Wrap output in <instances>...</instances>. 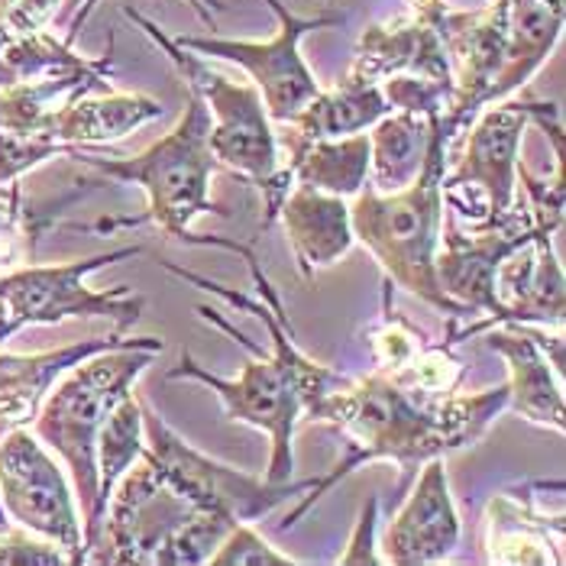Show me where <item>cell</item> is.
<instances>
[{"label": "cell", "mask_w": 566, "mask_h": 566, "mask_svg": "<svg viewBox=\"0 0 566 566\" xmlns=\"http://www.w3.org/2000/svg\"><path fill=\"white\" fill-rule=\"evenodd\" d=\"M282 159L295 185H307L324 195L356 198L369 181V136L353 133L337 139L279 143Z\"/></svg>", "instance_id": "22"}, {"label": "cell", "mask_w": 566, "mask_h": 566, "mask_svg": "<svg viewBox=\"0 0 566 566\" xmlns=\"http://www.w3.org/2000/svg\"><path fill=\"white\" fill-rule=\"evenodd\" d=\"M124 13L169 55V62L185 78V87H191L205 101V107L211 114L208 146H211L214 163H223L227 169L243 175L247 181H253L260 188L262 201H265L262 230L272 227L279 220V208H282V201L295 181H292L289 166L282 163L279 133L272 130L260 87L223 78L201 55H195L191 49H181L172 36H166L139 10L124 7Z\"/></svg>", "instance_id": "6"}, {"label": "cell", "mask_w": 566, "mask_h": 566, "mask_svg": "<svg viewBox=\"0 0 566 566\" xmlns=\"http://www.w3.org/2000/svg\"><path fill=\"white\" fill-rule=\"evenodd\" d=\"M0 509L7 522L59 544L72 566L85 564L78 502L30 428H13L0 437Z\"/></svg>", "instance_id": "10"}, {"label": "cell", "mask_w": 566, "mask_h": 566, "mask_svg": "<svg viewBox=\"0 0 566 566\" xmlns=\"http://www.w3.org/2000/svg\"><path fill=\"white\" fill-rule=\"evenodd\" d=\"M453 139L457 133L443 124V117H437L421 175L392 195H382L366 181L349 205V223L353 237L382 265L386 282L418 295L440 314L467 317L473 311L457 305L437 282V250L443 233V175Z\"/></svg>", "instance_id": "3"}, {"label": "cell", "mask_w": 566, "mask_h": 566, "mask_svg": "<svg viewBox=\"0 0 566 566\" xmlns=\"http://www.w3.org/2000/svg\"><path fill=\"white\" fill-rule=\"evenodd\" d=\"M411 3V10H415V17H424V20H443V13H447V0H408Z\"/></svg>", "instance_id": "31"}, {"label": "cell", "mask_w": 566, "mask_h": 566, "mask_svg": "<svg viewBox=\"0 0 566 566\" xmlns=\"http://www.w3.org/2000/svg\"><path fill=\"white\" fill-rule=\"evenodd\" d=\"M45 227H52V218L27 208L20 181L0 188V275L33 262L36 240Z\"/></svg>", "instance_id": "25"}, {"label": "cell", "mask_w": 566, "mask_h": 566, "mask_svg": "<svg viewBox=\"0 0 566 566\" xmlns=\"http://www.w3.org/2000/svg\"><path fill=\"white\" fill-rule=\"evenodd\" d=\"M489 560L492 564L522 566H560L564 564V515H541L534 509V495L499 492L489 502Z\"/></svg>", "instance_id": "19"}, {"label": "cell", "mask_w": 566, "mask_h": 566, "mask_svg": "<svg viewBox=\"0 0 566 566\" xmlns=\"http://www.w3.org/2000/svg\"><path fill=\"white\" fill-rule=\"evenodd\" d=\"M392 114L386 91L379 82H369L356 72L331 91H317L305 107L285 124L279 143H311V139H337L366 133L376 120Z\"/></svg>", "instance_id": "20"}, {"label": "cell", "mask_w": 566, "mask_h": 566, "mask_svg": "<svg viewBox=\"0 0 566 566\" xmlns=\"http://www.w3.org/2000/svg\"><path fill=\"white\" fill-rule=\"evenodd\" d=\"M143 247H120L87 260L62 265H20L0 275V344L30 324H59L65 317H107L117 331H127L143 314V295H133L127 285L94 292L85 279L91 272L139 256Z\"/></svg>", "instance_id": "8"}, {"label": "cell", "mask_w": 566, "mask_h": 566, "mask_svg": "<svg viewBox=\"0 0 566 566\" xmlns=\"http://www.w3.org/2000/svg\"><path fill=\"white\" fill-rule=\"evenodd\" d=\"M554 104L547 101H499L482 107L470 143L453 172L443 175V195L480 191L482 223H499L518 201V153L527 124H534Z\"/></svg>", "instance_id": "11"}, {"label": "cell", "mask_w": 566, "mask_h": 566, "mask_svg": "<svg viewBox=\"0 0 566 566\" xmlns=\"http://www.w3.org/2000/svg\"><path fill=\"white\" fill-rule=\"evenodd\" d=\"M139 405H143V431H146V447L139 457L195 512L220 515L230 522H256L272 515L285 499L305 495L314 482H265L262 476H250L243 470L218 463L201 450H195L185 437L175 434L143 398Z\"/></svg>", "instance_id": "7"}, {"label": "cell", "mask_w": 566, "mask_h": 566, "mask_svg": "<svg viewBox=\"0 0 566 566\" xmlns=\"http://www.w3.org/2000/svg\"><path fill=\"white\" fill-rule=\"evenodd\" d=\"M55 7H59V0H10V3H3V17H7V27L13 36H27V33L45 30Z\"/></svg>", "instance_id": "30"}, {"label": "cell", "mask_w": 566, "mask_h": 566, "mask_svg": "<svg viewBox=\"0 0 566 566\" xmlns=\"http://www.w3.org/2000/svg\"><path fill=\"white\" fill-rule=\"evenodd\" d=\"M139 337L124 340L114 337H91L69 347L45 349V353H0V437L13 428H30L49 389L87 356L104 349L127 347Z\"/></svg>", "instance_id": "16"}, {"label": "cell", "mask_w": 566, "mask_h": 566, "mask_svg": "<svg viewBox=\"0 0 566 566\" xmlns=\"http://www.w3.org/2000/svg\"><path fill=\"white\" fill-rule=\"evenodd\" d=\"M505 408L509 386L476 395H428L379 369L369 376H347L305 415L307 421L340 434L344 457L331 467V473L311 482L302 502L279 527H295L314 509V502L373 460H392L401 470L398 485H408L421 463L476 443Z\"/></svg>", "instance_id": "2"}, {"label": "cell", "mask_w": 566, "mask_h": 566, "mask_svg": "<svg viewBox=\"0 0 566 566\" xmlns=\"http://www.w3.org/2000/svg\"><path fill=\"white\" fill-rule=\"evenodd\" d=\"M349 72L369 82L411 75V78L443 87L453 101V69H450V55L443 45L440 20L434 23V20L411 13L405 20L369 27L359 40Z\"/></svg>", "instance_id": "14"}, {"label": "cell", "mask_w": 566, "mask_h": 566, "mask_svg": "<svg viewBox=\"0 0 566 566\" xmlns=\"http://www.w3.org/2000/svg\"><path fill=\"white\" fill-rule=\"evenodd\" d=\"M185 101H188V107L172 130L136 156H91L82 149L72 156L75 163H82V166L111 178V181L136 185L146 191V214H139V218H104L91 227H78V230L114 233V230H127V227L156 223L169 240L185 243V237L191 233L188 227L195 218H201V214L227 218V211L218 208L208 195L211 172H214V156L208 146L211 114L191 87H188Z\"/></svg>", "instance_id": "5"}, {"label": "cell", "mask_w": 566, "mask_h": 566, "mask_svg": "<svg viewBox=\"0 0 566 566\" xmlns=\"http://www.w3.org/2000/svg\"><path fill=\"white\" fill-rule=\"evenodd\" d=\"M166 107L146 94H111L104 91L101 97L82 94L72 104L52 111L40 124L36 136L59 143V146H97V143H114L127 133L146 127L149 120H159Z\"/></svg>", "instance_id": "18"}, {"label": "cell", "mask_w": 566, "mask_h": 566, "mask_svg": "<svg viewBox=\"0 0 566 566\" xmlns=\"http://www.w3.org/2000/svg\"><path fill=\"white\" fill-rule=\"evenodd\" d=\"M13 40V33H10V27H7V17H3V3H0V52H3V45Z\"/></svg>", "instance_id": "32"}, {"label": "cell", "mask_w": 566, "mask_h": 566, "mask_svg": "<svg viewBox=\"0 0 566 566\" xmlns=\"http://www.w3.org/2000/svg\"><path fill=\"white\" fill-rule=\"evenodd\" d=\"M482 334V344L509 363V408L541 428L564 434V379L554 373L551 356L534 334V324H492Z\"/></svg>", "instance_id": "15"}, {"label": "cell", "mask_w": 566, "mask_h": 566, "mask_svg": "<svg viewBox=\"0 0 566 566\" xmlns=\"http://www.w3.org/2000/svg\"><path fill=\"white\" fill-rule=\"evenodd\" d=\"M554 230L537 227L505 260L492 279V324H541L564 327V265L554 253Z\"/></svg>", "instance_id": "13"}, {"label": "cell", "mask_w": 566, "mask_h": 566, "mask_svg": "<svg viewBox=\"0 0 566 566\" xmlns=\"http://www.w3.org/2000/svg\"><path fill=\"white\" fill-rule=\"evenodd\" d=\"M163 347L166 344L159 337H139L127 347L87 356L85 363L69 369L49 389L30 424L45 450L59 453L72 473L75 499L82 509L85 564L97 544V434L111 408L133 392V382L153 366Z\"/></svg>", "instance_id": "4"}, {"label": "cell", "mask_w": 566, "mask_h": 566, "mask_svg": "<svg viewBox=\"0 0 566 566\" xmlns=\"http://www.w3.org/2000/svg\"><path fill=\"white\" fill-rule=\"evenodd\" d=\"M460 515L450 495L443 457L421 463L415 485L382 537V564L428 566L447 560L460 547Z\"/></svg>", "instance_id": "12"}, {"label": "cell", "mask_w": 566, "mask_h": 566, "mask_svg": "<svg viewBox=\"0 0 566 566\" xmlns=\"http://www.w3.org/2000/svg\"><path fill=\"white\" fill-rule=\"evenodd\" d=\"M376 522H379V495H369V502L359 509L356 527L349 534L347 551L337 557V564L344 566H366V564H382L379 547H376Z\"/></svg>", "instance_id": "29"}, {"label": "cell", "mask_w": 566, "mask_h": 566, "mask_svg": "<svg viewBox=\"0 0 566 566\" xmlns=\"http://www.w3.org/2000/svg\"><path fill=\"white\" fill-rule=\"evenodd\" d=\"M437 117L418 111H392L369 127V188L392 195L421 175Z\"/></svg>", "instance_id": "23"}, {"label": "cell", "mask_w": 566, "mask_h": 566, "mask_svg": "<svg viewBox=\"0 0 566 566\" xmlns=\"http://www.w3.org/2000/svg\"><path fill=\"white\" fill-rule=\"evenodd\" d=\"M7 524L10 522H7V515H3V509H0V527H7Z\"/></svg>", "instance_id": "33"}, {"label": "cell", "mask_w": 566, "mask_h": 566, "mask_svg": "<svg viewBox=\"0 0 566 566\" xmlns=\"http://www.w3.org/2000/svg\"><path fill=\"white\" fill-rule=\"evenodd\" d=\"M279 218L285 223L292 256L305 279H314L317 269L344 260L356 243L347 198L324 195L307 185H292L279 208Z\"/></svg>", "instance_id": "17"}, {"label": "cell", "mask_w": 566, "mask_h": 566, "mask_svg": "<svg viewBox=\"0 0 566 566\" xmlns=\"http://www.w3.org/2000/svg\"><path fill=\"white\" fill-rule=\"evenodd\" d=\"M369 347H373V363L379 373H398L405 369L421 349L428 347L424 331H418L408 317L395 314L389 302L382 305V321L376 324V331L369 334Z\"/></svg>", "instance_id": "26"}, {"label": "cell", "mask_w": 566, "mask_h": 566, "mask_svg": "<svg viewBox=\"0 0 566 566\" xmlns=\"http://www.w3.org/2000/svg\"><path fill=\"white\" fill-rule=\"evenodd\" d=\"M564 33V0H505V65L495 104L531 82Z\"/></svg>", "instance_id": "21"}, {"label": "cell", "mask_w": 566, "mask_h": 566, "mask_svg": "<svg viewBox=\"0 0 566 566\" xmlns=\"http://www.w3.org/2000/svg\"><path fill=\"white\" fill-rule=\"evenodd\" d=\"M69 564V554L27 527H0V566Z\"/></svg>", "instance_id": "28"}, {"label": "cell", "mask_w": 566, "mask_h": 566, "mask_svg": "<svg viewBox=\"0 0 566 566\" xmlns=\"http://www.w3.org/2000/svg\"><path fill=\"white\" fill-rule=\"evenodd\" d=\"M185 243L191 247H220V250H230L237 256H243V262L250 265V275L260 289V302L247 298V295H237L230 292L227 285H218L191 269H181L175 262H159L166 272H172L175 279L181 282H191V285H201L208 292H214L218 298H223L227 305L243 307L250 314H256L262 324L269 327V337H272V353L262 356V349L247 340L233 324H227L218 311L198 305L195 311L208 321L220 327L223 334H230L237 344H243L247 349L256 353V359H250L237 379H220L214 373H208L205 366H198L188 353H181L178 366H172L166 373V382H178V379H191V382H201L208 386L211 392L218 395L223 401V415L230 421H240V424H250L262 434L269 437L272 443V453H269V470H265V482H289L295 473V428L298 421L305 418L307 411L324 398L327 392H334L347 373L340 369H331L324 363H314L311 356H305L298 344H295V327L285 314V305L279 298V292L272 289L269 275L262 272L260 256L250 243H233V240H223V237H195L188 233Z\"/></svg>", "instance_id": "1"}, {"label": "cell", "mask_w": 566, "mask_h": 566, "mask_svg": "<svg viewBox=\"0 0 566 566\" xmlns=\"http://www.w3.org/2000/svg\"><path fill=\"white\" fill-rule=\"evenodd\" d=\"M143 447H146L143 405L136 395L127 392L111 408V415L97 434V537H101L111 492H114L117 480L139 460Z\"/></svg>", "instance_id": "24"}, {"label": "cell", "mask_w": 566, "mask_h": 566, "mask_svg": "<svg viewBox=\"0 0 566 566\" xmlns=\"http://www.w3.org/2000/svg\"><path fill=\"white\" fill-rule=\"evenodd\" d=\"M279 17V33L265 43L247 40H214V36H181L175 43L191 49L195 55H211L223 62H237L247 69L253 85L260 87L265 114L272 124H289L307 101L321 91L314 72L302 59V40L311 30L340 27L347 13H317V17H295L282 0H265Z\"/></svg>", "instance_id": "9"}, {"label": "cell", "mask_w": 566, "mask_h": 566, "mask_svg": "<svg viewBox=\"0 0 566 566\" xmlns=\"http://www.w3.org/2000/svg\"><path fill=\"white\" fill-rule=\"evenodd\" d=\"M211 566H302L292 554H279L262 534H256L253 522H240L223 541L218 551L208 557Z\"/></svg>", "instance_id": "27"}]
</instances>
